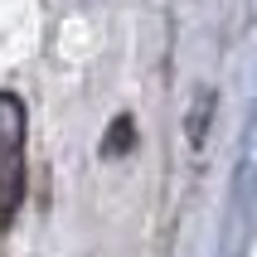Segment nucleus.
Instances as JSON below:
<instances>
[{"label": "nucleus", "mask_w": 257, "mask_h": 257, "mask_svg": "<svg viewBox=\"0 0 257 257\" xmlns=\"http://www.w3.org/2000/svg\"><path fill=\"white\" fill-rule=\"evenodd\" d=\"M25 199V107L15 92H0V228L20 214Z\"/></svg>", "instance_id": "nucleus-1"}, {"label": "nucleus", "mask_w": 257, "mask_h": 257, "mask_svg": "<svg viewBox=\"0 0 257 257\" xmlns=\"http://www.w3.org/2000/svg\"><path fill=\"white\" fill-rule=\"evenodd\" d=\"M121 146H131V121H116V126H112V136H107V146H102V151H107V156H116Z\"/></svg>", "instance_id": "nucleus-2"}]
</instances>
